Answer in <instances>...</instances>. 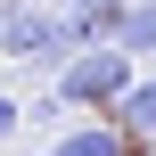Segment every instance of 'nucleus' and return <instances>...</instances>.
<instances>
[{"label": "nucleus", "mask_w": 156, "mask_h": 156, "mask_svg": "<svg viewBox=\"0 0 156 156\" xmlns=\"http://www.w3.org/2000/svg\"><path fill=\"white\" fill-rule=\"evenodd\" d=\"M49 156H132V140H123V123H74Z\"/></svg>", "instance_id": "20e7f679"}, {"label": "nucleus", "mask_w": 156, "mask_h": 156, "mask_svg": "<svg viewBox=\"0 0 156 156\" xmlns=\"http://www.w3.org/2000/svg\"><path fill=\"white\" fill-rule=\"evenodd\" d=\"M132 82H140V58L115 49V41H99V49H82V58L58 66V99L82 107V115H115V107L132 99Z\"/></svg>", "instance_id": "f257e3e1"}, {"label": "nucleus", "mask_w": 156, "mask_h": 156, "mask_svg": "<svg viewBox=\"0 0 156 156\" xmlns=\"http://www.w3.org/2000/svg\"><path fill=\"white\" fill-rule=\"evenodd\" d=\"M16 123H25V107H16V99H0V140H8Z\"/></svg>", "instance_id": "0eeeda50"}, {"label": "nucleus", "mask_w": 156, "mask_h": 156, "mask_svg": "<svg viewBox=\"0 0 156 156\" xmlns=\"http://www.w3.org/2000/svg\"><path fill=\"white\" fill-rule=\"evenodd\" d=\"M0 58H16V66H66V58H82V33H74L66 8L8 0L0 8Z\"/></svg>", "instance_id": "f03ea898"}, {"label": "nucleus", "mask_w": 156, "mask_h": 156, "mask_svg": "<svg viewBox=\"0 0 156 156\" xmlns=\"http://www.w3.org/2000/svg\"><path fill=\"white\" fill-rule=\"evenodd\" d=\"M66 16H74V33H82V49H99V41H115L123 33V16H132V0H58Z\"/></svg>", "instance_id": "7ed1b4c3"}, {"label": "nucleus", "mask_w": 156, "mask_h": 156, "mask_svg": "<svg viewBox=\"0 0 156 156\" xmlns=\"http://www.w3.org/2000/svg\"><path fill=\"white\" fill-rule=\"evenodd\" d=\"M115 49H132V58H156V0H132V16H123Z\"/></svg>", "instance_id": "39448f33"}, {"label": "nucleus", "mask_w": 156, "mask_h": 156, "mask_svg": "<svg viewBox=\"0 0 156 156\" xmlns=\"http://www.w3.org/2000/svg\"><path fill=\"white\" fill-rule=\"evenodd\" d=\"M115 115H123V132H156V74H140V82H132V99H123Z\"/></svg>", "instance_id": "423d86ee"}]
</instances>
